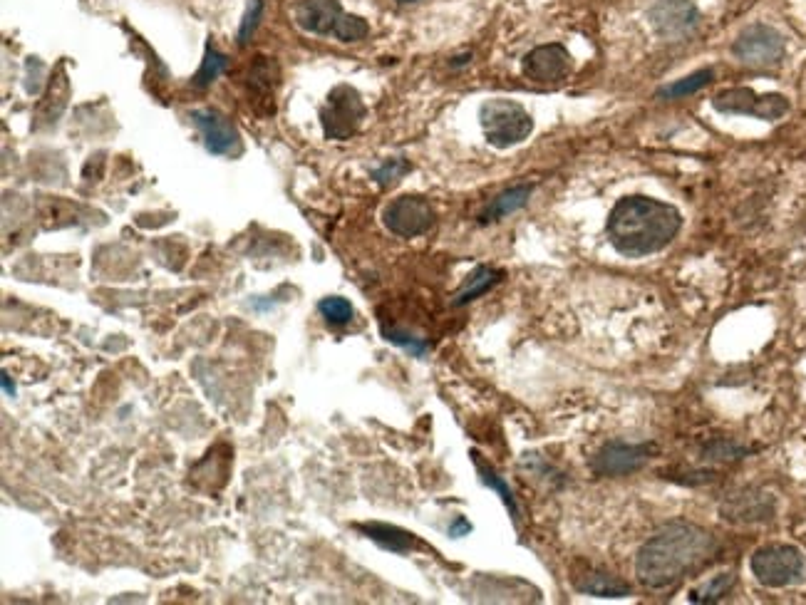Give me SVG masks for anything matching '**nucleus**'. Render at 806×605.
I'll return each mask as SVG.
<instances>
[{
    "mask_svg": "<svg viewBox=\"0 0 806 605\" xmlns=\"http://www.w3.org/2000/svg\"><path fill=\"white\" fill-rule=\"evenodd\" d=\"M412 172V164L407 162V159H387V162H382L380 167L372 172V179H375L377 184L382 186V189H390V186H395L400 182L405 174Z\"/></svg>",
    "mask_w": 806,
    "mask_h": 605,
    "instance_id": "25",
    "label": "nucleus"
},
{
    "mask_svg": "<svg viewBox=\"0 0 806 605\" xmlns=\"http://www.w3.org/2000/svg\"><path fill=\"white\" fill-rule=\"evenodd\" d=\"M469 531H472V524H469V521L464 519V516H457V519H454V524L449 526V536H454V539H462V536H467Z\"/></svg>",
    "mask_w": 806,
    "mask_h": 605,
    "instance_id": "29",
    "label": "nucleus"
},
{
    "mask_svg": "<svg viewBox=\"0 0 806 605\" xmlns=\"http://www.w3.org/2000/svg\"><path fill=\"white\" fill-rule=\"evenodd\" d=\"M531 194H534V186L531 184H516L511 186V189L501 191L499 196H494V199L489 201L487 209L479 214V221H482V224H494V221L506 219V216L514 214V211L524 209V206L529 204Z\"/></svg>",
    "mask_w": 806,
    "mask_h": 605,
    "instance_id": "16",
    "label": "nucleus"
},
{
    "mask_svg": "<svg viewBox=\"0 0 806 605\" xmlns=\"http://www.w3.org/2000/svg\"><path fill=\"white\" fill-rule=\"evenodd\" d=\"M261 13H263V0H251L248 3V10L244 15V20H241V28H239V43L246 45L248 38L253 35V30H256L258 20H261Z\"/></svg>",
    "mask_w": 806,
    "mask_h": 605,
    "instance_id": "28",
    "label": "nucleus"
},
{
    "mask_svg": "<svg viewBox=\"0 0 806 605\" xmlns=\"http://www.w3.org/2000/svg\"><path fill=\"white\" fill-rule=\"evenodd\" d=\"M472 462H474V467H477L479 477H482V484L489 486V489H494L496 494L501 496V501H504V506L509 509V514H511V519H514V524H519V506H516V499H514V494H511L509 484H506L504 479H501L499 474L494 472L492 464L484 462L482 454H479V452H472Z\"/></svg>",
    "mask_w": 806,
    "mask_h": 605,
    "instance_id": "19",
    "label": "nucleus"
},
{
    "mask_svg": "<svg viewBox=\"0 0 806 605\" xmlns=\"http://www.w3.org/2000/svg\"><path fill=\"white\" fill-rule=\"evenodd\" d=\"M682 229V214L668 201L653 196H623L608 214L606 234L611 246L625 258L660 253Z\"/></svg>",
    "mask_w": 806,
    "mask_h": 605,
    "instance_id": "2",
    "label": "nucleus"
},
{
    "mask_svg": "<svg viewBox=\"0 0 806 605\" xmlns=\"http://www.w3.org/2000/svg\"><path fill=\"white\" fill-rule=\"evenodd\" d=\"M189 120L199 129L204 137L206 152L216 154V157H229V154L241 152V134L234 127V122L224 115V112L206 107V110L189 112Z\"/></svg>",
    "mask_w": 806,
    "mask_h": 605,
    "instance_id": "12",
    "label": "nucleus"
},
{
    "mask_svg": "<svg viewBox=\"0 0 806 605\" xmlns=\"http://www.w3.org/2000/svg\"><path fill=\"white\" fill-rule=\"evenodd\" d=\"M653 454H658V444L653 442H606L591 459V469L598 477H625L640 472Z\"/></svg>",
    "mask_w": 806,
    "mask_h": 605,
    "instance_id": "10",
    "label": "nucleus"
},
{
    "mask_svg": "<svg viewBox=\"0 0 806 605\" xmlns=\"http://www.w3.org/2000/svg\"><path fill=\"white\" fill-rule=\"evenodd\" d=\"M320 315L328 320L330 325H348L355 318V308L348 298L343 296H328L318 303Z\"/></svg>",
    "mask_w": 806,
    "mask_h": 605,
    "instance_id": "24",
    "label": "nucleus"
},
{
    "mask_svg": "<svg viewBox=\"0 0 806 605\" xmlns=\"http://www.w3.org/2000/svg\"><path fill=\"white\" fill-rule=\"evenodd\" d=\"M355 529H358L360 534H365L370 541H375L377 546L385 548V551H390V553H410V551H415V548L422 546L420 539H417L415 534H410V531L400 529V526L377 524V521H372V524H358Z\"/></svg>",
    "mask_w": 806,
    "mask_h": 605,
    "instance_id": "15",
    "label": "nucleus"
},
{
    "mask_svg": "<svg viewBox=\"0 0 806 605\" xmlns=\"http://www.w3.org/2000/svg\"><path fill=\"white\" fill-rule=\"evenodd\" d=\"M293 20L310 35H333L340 43H358L370 35L368 20L345 13L338 0H298L293 5Z\"/></svg>",
    "mask_w": 806,
    "mask_h": 605,
    "instance_id": "3",
    "label": "nucleus"
},
{
    "mask_svg": "<svg viewBox=\"0 0 806 605\" xmlns=\"http://www.w3.org/2000/svg\"><path fill=\"white\" fill-rule=\"evenodd\" d=\"M717 541L695 524L675 521L650 536L635 556V576L645 588H668L712 561Z\"/></svg>",
    "mask_w": 806,
    "mask_h": 605,
    "instance_id": "1",
    "label": "nucleus"
},
{
    "mask_svg": "<svg viewBox=\"0 0 806 605\" xmlns=\"http://www.w3.org/2000/svg\"><path fill=\"white\" fill-rule=\"evenodd\" d=\"M747 454V449L742 444L730 442V439H720V442H712L705 447V459L710 462H737Z\"/></svg>",
    "mask_w": 806,
    "mask_h": 605,
    "instance_id": "27",
    "label": "nucleus"
},
{
    "mask_svg": "<svg viewBox=\"0 0 806 605\" xmlns=\"http://www.w3.org/2000/svg\"><path fill=\"white\" fill-rule=\"evenodd\" d=\"M571 67V53L561 43L539 45L521 60V72L539 85H556V82L566 80L571 75Z\"/></svg>",
    "mask_w": 806,
    "mask_h": 605,
    "instance_id": "13",
    "label": "nucleus"
},
{
    "mask_svg": "<svg viewBox=\"0 0 806 605\" xmlns=\"http://www.w3.org/2000/svg\"><path fill=\"white\" fill-rule=\"evenodd\" d=\"M735 583H737L735 573H730V571L720 573V576H715L712 581L702 583L700 588L690 591V601L692 603H717L732 591V586H735Z\"/></svg>",
    "mask_w": 806,
    "mask_h": 605,
    "instance_id": "23",
    "label": "nucleus"
},
{
    "mask_svg": "<svg viewBox=\"0 0 806 605\" xmlns=\"http://www.w3.org/2000/svg\"><path fill=\"white\" fill-rule=\"evenodd\" d=\"M787 53V40L779 33L777 28L764 23H754L744 28L737 40L732 43V55L742 62V65L752 67V70H769L777 67L784 60Z\"/></svg>",
    "mask_w": 806,
    "mask_h": 605,
    "instance_id": "8",
    "label": "nucleus"
},
{
    "mask_svg": "<svg viewBox=\"0 0 806 605\" xmlns=\"http://www.w3.org/2000/svg\"><path fill=\"white\" fill-rule=\"evenodd\" d=\"M712 107L717 112H722V115H744L764 122L782 120L792 110L787 97L779 95V92L759 95L752 87H730V90L717 92L715 100H712Z\"/></svg>",
    "mask_w": 806,
    "mask_h": 605,
    "instance_id": "7",
    "label": "nucleus"
},
{
    "mask_svg": "<svg viewBox=\"0 0 806 605\" xmlns=\"http://www.w3.org/2000/svg\"><path fill=\"white\" fill-rule=\"evenodd\" d=\"M648 20L660 38L675 40L700 23V10L692 0H655L648 10Z\"/></svg>",
    "mask_w": 806,
    "mask_h": 605,
    "instance_id": "14",
    "label": "nucleus"
},
{
    "mask_svg": "<svg viewBox=\"0 0 806 605\" xmlns=\"http://www.w3.org/2000/svg\"><path fill=\"white\" fill-rule=\"evenodd\" d=\"M226 55L219 53V50L214 48V45H206V53H204V60H201V67L196 70L194 80H191V85L196 87V90H206V87H211V82L216 80V77L221 75V72L226 70Z\"/></svg>",
    "mask_w": 806,
    "mask_h": 605,
    "instance_id": "22",
    "label": "nucleus"
},
{
    "mask_svg": "<svg viewBox=\"0 0 806 605\" xmlns=\"http://www.w3.org/2000/svg\"><path fill=\"white\" fill-rule=\"evenodd\" d=\"M479 124L487 142L496 149L516 147L534 132V117L526 112V107L504 97L487 100L479 107Z\"/></svg>",
    "mask_w": 806,
    "mask_h": 605,
    "instance_id": "4",
    "label": "nucleus"
},
{
    "mask_svg": "<svg viewBox=\"0 0 806 605\" xmlns=\"http://www.w3.org/2000/svg\"><path fill=\"white\" fill-rule=\"evenodd\" d=\"M0 380H3V390H5V395H10V397H13V395H15V385H10V377H8V372H3V377H0Z\"/></svg>",
    "mask_w": 806,
    "mask_h": 605,
    "instance_id": "30",
    "label": "nucleus"
},
{
    "mask_svg": "<svg viewBox=\"0 0 806 605\" xmlns=\"http://www.w3.org/2000/svg\"><path fill=\"white\" fill-rule=\"evenodd\" d=\"M752 576L764 588L797 586L806 576V556L802 548L792 544H767L749 558Z\"/></svg>",
    "mask_w": 806,
    "mask_h": 605,
    "instance_id": "5",
    "label": "nucleus"
},
{
    "mask_svg": "<svg viewBox=\"0 0 806 605\" xmlns=\"http://www.w3.org/2000/svg\"><path fill=\"white\" fill-rule=\"evenodd\" d=\"M504 278V273L496 271L492 266H477L467 278H464L462 286L457 288V293L452 296V305H467L477 298H482L484 293H489L496 283Z\"/></svg>",
    "mask_w": 806,
    "mask_h": 605,
    "instance_id": "17",
    "label": "nucleus"
},
{
    "mask_svg": "<svg viewBox=\"0 0 806 605\" xmlns=\"http://www.w3.org/2000/svg\"><path fill=\"white\" fill-rule=\"evenodd\" d=\"M720 514L730 524H764L777 514V501L769 491L744 486V489L725 496V501L720 504Z\"/></svg>",
    "mask_w": 806,
    "mask_h": 605,
    "instance_id": "11",
    "label": "nucleus"
},
{
    "mask_svg": "<svg viewBox=\"0 0 806 605\" xmlns=\"http://www.w3.org/2000/svg\"><path fill=\"white\" fill-rule=\"evenodd\" d=\"M715 80V72L710 70V67H702V70L692 72V75L682 77V80L673 82V85L663 87V90L658 92L663 100H678V97H687V95H695V92H700L702 87H707L710 82Z\"/></svg>",
    "mask_w": 806,
    "mask_h": 605,
    "instance_id": "21",
    "label": "nucleus"
},
{
    "mask_svg": "<svg viewBox=\"0 0 806 605\" xmlns=\"http://www.w3.org/2000/svg\"><path fill=\"white\" fill-rule=\"evenodd\" d=\"M576 591L586 593V596H598V598H625L630 596V586L625 581H620L618 576H611V573L603 571H591L586 576L576 578Z\"/></svg>",
    "mask_w": 806,
    "mask_h": 605,
    "instance_id": "18",
    "label": "nucleus"
},
{
    "mask_svg": "<svg viewBox=\"0 0 806 605\" xmlns=\"http://www.w3.org/2000/svg\"><path fill=\"white\" fill-rule=\"evenodd\" d=\"M400 3H415V0H400Z\"/></svg>",
    "mask_w": 806,
    "mask_h": 605,
    "instance_id": "31",
    "label": "nucleus"
},
{
    "mask_svg": "<svg viewBox=\"0 0 806 605\" xmlns=\"http://www.w3.org/2000/svg\"><path fill=\"white\" fill-rule=\"evenodd\" d=\"M434 221H437V214H434L432 204L425 199V196H415V194H405L397 196L395 201L385 206L382 211V224L387 226V231L400 239H417V236H425L427 231L432 229Z\"/></svg>",
    "mask_w": 806,
    "mask_h": 605,
    "instance_id": "9",
    "label": "nucleus"
},
{
    "mask_svg": "<svg viewBox=\"0 0 806 605\" xmlns=\"http://www.w3.org/2000/svg\"><path fill=\"white\" fill-rule=\"evenodd\" d=\"M382 335H385L387 343L400 345V348H405L407 353H412L415 358H422V355H427V350H430V345H427L425 340L417 338V335H412V333H407V330L382 328Z\"/></svg>",
    "mask_w": 806,
    "mask_h": 605,
    "instance_id": "26",
    "label": "nucleus"
},
{
    "mask_svg": "<svg viewBox=\"0 0 806 605\" xmlns=\"http://www.w3.org/2000/svg\"><path fill=\"white\" fill-rule=\"evenodd\" d=\"M365 117H368V107H365L363 97L355 87L338 85L328 92V100L320 107V124H323V134L328 139H350L358 134L363 127Z\"/></svg>",
    "mask_w": 806,
    "mask_h": 605,
    "instance_id": "6",
    "label": "nucleus"
},
{
    "mask_svg": "<svg viewBox=\"0 0 806 605\" xmlns=\"http://www.w3.org/2000/svg\"><path fill=\"white\" fill-rule=\"evenodd\" d=\"M67 100H70V82H67L65 67L58 65V72H55V77H53V80H50L48 95H45V100L40 102V107H38V120L50 122V112H53V102H55V105H58V110H60V115H62V110H65Z\"/></svg>",
    "mask_w": 806,
    "mask_h": 605,
    "instance_id": "20",
    "label": "nucleus"
}]
</instances>
